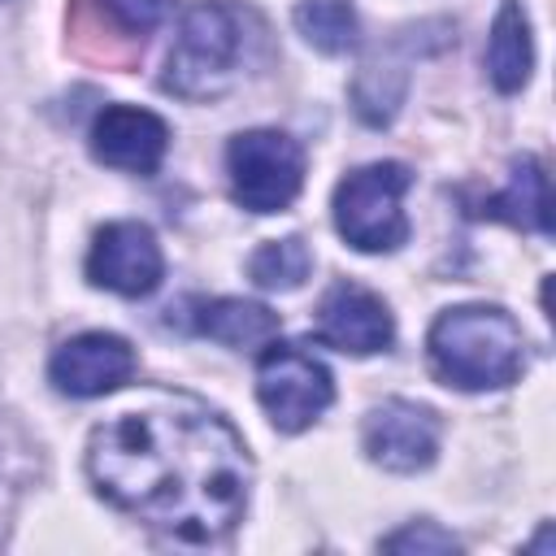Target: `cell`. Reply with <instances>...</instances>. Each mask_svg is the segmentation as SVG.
Wrapping results in <instances>:
<instances>
[{
  "label": "cell",
  "instance_id": "obj_1",
  "mask_svg": "<svg viewBox=\"0 0 556 556\" xmlns=\"http://www.w3.org/2000/svg\"><path fill=\"white\" fill-rule=\"evenodd\" d=\"M91 486L122 513L182 543L230 534L252 495L243 434L200 400L122 413L91 430Z\"/></svg>",
  "mask_w": 556,
  "mask_h": 556
},
{
  "label": "cell",
  "instance_id": "obj_2",
  "mask_svg": "<svg viewBox=\"0 0 556 556\" xmlns=\"http://www.w3.org/2000/svg\"><path fill=\"white\" fill-rule=\"evenodd\" d=\"M430 369L456 391H500L526 369V339L500 304H456L430 321Z\"/></svg>",
  "mask_w": 556,
  "mask_h": 556
},
{
  "label": "cell",
  "instance_id": "obj_3",
  "mask_svg": "<svg viewBox=\"0 0 556 556\" xmlns=\"http://www.w3.org/2000/svg\"><path fill=\"white\" fill-rule=\"evenodd\" d=\"M248 56V17L226 0L191 4L165 56L161 87L182 100H217L235 87Z\"/></svg>",
  "mask_w": 556,
  "mask_h": 556
},
{
  "label": "cell",
  "instance_id": "obj_4",
  "mask_svg": "<svg viewBox=\"0 0 556 556\" xmlns=\"http://www.w3.org/2000/svg\"><path fill=\"white\" fill-rule=\"evenodd\" d=\"M413 187V169L404 161H374L352 169L334 187V230L356 252H395L408 239L404 191Z\"/></svg>",
  "mask_w": 556,
  "mask_h": 556
},
{
  "label": "cell",
  "instance_id": "obj_5",
  "mask_svg": "<svg viewBox=\"0 0 556 556\" xmlns=\"http://www.w3.org/2000/svg\"><path fill=\"white\" fill-rule=\"evenodd\" d=\"M230 195L248 213H282L304 187V148L282 130H243L226 143Z\"/></svg>",
  "mask_w": 556,
  "mask_h": 556
},
{
  "label": "cell",
  "instance_id": "obj_6",
  "mask_svg": "<svg viewBox=\"0 0 556 556\" xmlns=\"http://www.w3.org/2000/svg\"><path fill=\"white\" fill-rule=\"evenodd\" d=\"M256 400H261V408L269 413V421L282 434H300L330 408L334 378L300 343L269 339L261 361H256Z\"/></svg>",
  "mask_w": 556,
  "mask_h": 556
},
{
  "label": "cell",
  "instance_id": "obj_7",
  "mask_svg": "<svg viewBox=\"0 0 556 556\" xmlns=\"http://www.w3.org/2000/svg\"><path fill=\"white\" fill-rule=\"evenodd\" d=\"M165 278V252L143 222H109L96 230L87 252V282L139 300Z\"/></svg>",
  "mask_w": 556,
  "mask_h": 556
},
{
  "label": "cell",
  "instance_id": "obj_8",
  "mask_svg": "<svg viewBox=\"0 0 556 556\" xmlns=\"http://www.w3.org/2000/svg\"><path fill=\"white\" fill-rule=\"evenodd\" d=\"M439 417L426 404L413 400H382L378 408H369L365 426H361V447L374 465L391 469V473H417L430 469L439 456Z\"/></svg>",
  "mask_w": 556,
  "mask_h": 556
},
{
  "label": "cell",
  "instance_id": "obj_9",
  "mask_svg": "<svg viewBox=\"0 0 556 556\" xmlns=\"http://www.w3.org/2000/svg\"><path fill=\"white\" fill-rule=\"evenodd\" d=\"M135 348L122 339V334H109V330H83L74 339H65L52 361H48V382L61 391V395H74V400H96V395H109L117 387H126L135 378Z\"/></svg>",
  "mask_w": 556,
  "mask_h": 556
},
{
  "label": "cell",
  "instance_id": "obj_10",
  "mask_svg": "<svg viewBox=\"0 0 556 556\" xmlns=\"http://www.w3.org/2000/svg\"><path fill=\"white\" fill-rule=\"evenodd\" d=\"M317 334L321 343L352 352V356H374L395 343V317L382 295H374L361 282H334L321 304H317Z\"/></svg>",
  "mask_w": 556,
  "mask_h": 556
},
{
  "label": "cell",
  "instance_id": "obj_11",
  "mask_svg": "<svg viewBox=\"0 0 556 556\" xmlns=\"http://www.w3.org/2000/svg\"><path fill=\"white\" fill-rule=\"evenodd\" d=\"M169 152V126L139 104H104L91 122V156L126 169V174H156Z\"/></svg>",
  "mask_w": 556,
  "mask_h": 556
},
{
  "label": "cell",
  "instance_id": "obj_12",
  "mask_svg": "<svg viewBox=\"0 0 556 556\" xmlns=\"http://www.w3.org/2000/svg\"><path fill=\"white\" fill-rule=\"evenodd\" d=\"M482 217L491 222H508L517 230H534V235H552V200H547V169L539 156H517L508 165V182L504 191L486 195Z\"/></svg>",
  "mask_w": 556,
  "mask_h": 556
},
{
  "label": "cell",
  "instance_id": "obj_13",
  "mask_svg": "<svg viewBox=\"0 0 556 556\" xmlns=\"http://www.w3.org/2000/svg\"><path fill=\"white\" fill-rule=\"evenodd\" d=\"M530 70H534L530 17L517 0H504L491 22V39H486V78L495 83V91L513 96L530 83Z\"/></svg>",
  "mask_w": 556,
  "mask_h": 556
},
{
  "label": "cell",
  "instance_id": "obj_14",
  "mask_svg": "<svg viewBox=\"0 0 556 556\" xmlns=\"http://www.w3.org/2000/svg\"><path fill=\"white\" fill-rule=\"evenodd\" d=\"M191 330H200L226 348H261L278 334V313L256 300L217 295V300H195Z\"/></svg>",
  "mask_w": 556,
  "mask_h": 556
},
{
  "label": "cell",
  "instance_id": "obj_15",
  "mask_svg": "<svg viewBox=\"0 0 556 556\" xmlns=\"http://www.w3.org/2000/svg\"><path fill=\"white\" fill-rule=\"evenodd\" d=\"M291 17H295V30L304 35V43H313L326 56H343L356 48L361 17L348 0H300L291 9Z\"/></svg>",
  "mask_w": 556,
  "mask_h": 556
},
{
  "label": "cell",
  "instance_id": "obj_16",
  "mask_svg": "<svg viewBox=\"0 0 556 556\" xmlns=\"http://www.w3.org/2000/svg\"><path fill=\"white\" fill-rule=\"evenodd\" d=\"M308 269H313V252L300 235L269 239L248 256V274L261 291H295V287H304Z\"/></svg>",
  "mask_w": 556,
  "mask_h": 556
},
{
  "label": "cell",
  "instance_id": "obj_17",
  "mask_svg": "<svg viewBox=\"0 0 556 556\" xmlns=\"http://www.w3.org/2000/svg\"><path fill=\"white\" fill-rule=\"evenodd\" d=\"M174 0H78L74 17H91V22H109L117 39L126 43H143L165 17H169Z\"/></svg>",
  "mask_w": 556,
  "mask_h": 556
},
{
  "label": "cell",
  "instance_id": "obj_18",
  "mask_svg": "<svg viewBox=\"0 0 556 556\" xmlns=\"http://www.w3.org/2000/svg\"><path fill=\"white\" fill-rule=\"evenodd\" d=\"M378 547L382 552H460V543L447 530H439L434 521H413V526L387 534Z\"/></svg>",
  "mask_w": 556,
  "mask_h": 556
},
{
  "label": "cell",
  "instance_id": "obj_19",
  "mask_svg": "<svg viewBox=\"0 0 556 556\" xmlns=\"http://www.w3.org/2000/svg\"><path fill=\"white\" fill-rule=\"evenodd\" d=\"M4 452V447H0ZM13 495H17V478L9 473V456H0V526H4V517H9V508H13Z\"/></svg>",
  "mask_w": 556,
  "mask_h": 556
}]
</instances>
